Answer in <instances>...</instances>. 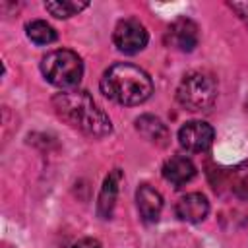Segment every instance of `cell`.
I'll use <instances>...</instances> for the list:
<instances>
[{"mask_svg":"<svg viewBox=\"0 0 248 248\" xmlns=\"http://www.w3.org/2000/svg\"><path fill=\"white\" fill-rule=\"evenodd\" d=\"M54 112L89 138H105L112 132L108 114L85 91H60L52 97Z\"/></svg>","mask_w":248,"mask_h":248,"instance_id":"obj_1","label":"cell"},{"mask_svg":"<svg viewBox=\"0 0 248 248\" xmlns=\"http://www.w3.org/2000/svg\"><path fill=\"white\" fill-rule=\"evenodd\" d=\"M101 91L118 105L134 107L145 103L153 93V81L145 70L128 62H116L103 72Z\"/></svg>","mask_w":248,"mask_h":248,"instance_id":"obj_2","label":"cell"},{"mask_svg":"<svg viewBox=\"0 0 248 248\" xmlns=\"http://www.w3.org/2000/svg\"><path fill=\"white\" fill-rule=\"evenodd\" d=\"M41 72L48 83L60 89H72L81 81L83 62L78 52L70 48H56L41 58Z\"/></svg>","mask_w":248,"mask_h":248,"instance_id":"obj_3","label":"cell"},{"mask_svg":"<svg viewBox=\"0 0 248 248\" xmlns=\"http://www.w3.org/2000/svg\"><path fill=\"white\" fill-rule=\"evenodd\" d=\"M176 99L186 110H209L217 101V83L205 72H190L180 79L176 87Z\"/></svg>","mask_w":248,"mask_h":248,"instance_id":"obj_4","label":"cell"},{"mask_svg":"<svg viewBox=\"0 0 248 248\" xmlns=\"http://www.w3.org/2000/svg\"><path fill=\"white\" fill-rule=\"evenodd\" d=\"M112 41H114V46L124 52V54H138L140 50L145 48L147 41H149V35H147V29L145 25L136 19V17H124L116 23L114 27V33H112Z\"/></svg>","mask_w":248,"mask_h":248,"instance_id":"obj_5","label":"cell"},{"mask_svg":"<svg viewBox=\"0 0 248 248\" xmlns=\"http://www.w3.org/2000/svg\"><path fill=\"white\" fill-rule=\"evenodd\" d=\"M215 130L203 120H190L178 130V143L188 153H203L213 145Z\"/></svg>","mask_w":248,"mask_h":248,"instance_id":"obj_6","label":"cell"},{"mask_svg":"<svg viewBox=\"0 0 248 248\" xmlns=\"http://www.w3.org/2000/svg\"><path fill=\"white\" fill-rule=\"evenodd\" d=\"M165 39L169 46L180 52H192L200 43V29L190 17H178L170 23Z\"/></svg>","mask_w":248,"mask_h":248,"instance_id":"obj_7","label":"cell"},{"mask_svg":"<svg viewBox=\"0 0 248 248\" xmlns=\"http://www.w3.org/2000/svg\"><path fill=\"white\" fill-rule=\"evenodd\" d=\"M174 213L180 221L186 223H202L207 213H209V202L203 194L200 192H190L186 196H182L176 205H174Z\"/></svg>","mask_w":248,"mask_h":248,"instance_id":"obj_8","label":"cell"},{"mask_svg":"<svg viewBox=\"0 0 248 248\" xmlns=\"http://www.w3.org/2000/svg\"><path fill=\"white\" fill-rule=\"evenodd\" d=\"M194 176H196V165L184 155H172L163 165V178L174 188H182Z\"/></svg>","mask_w":248,"mask_h":248,"instance_id":"obj_9","label":"cell"},{"mask_svg":"<svg viewBox=\"0 0 248 248\" xmlns=\"http://www.w3.org/2000/svg\"><path fill=\"white\" fill-rule=\"evenodd\" d=\"M136 205L140 217L145 223H155L163 211V196L149 184H141L136 190Z\"/></svg>","mask_w":248,"mask_h":248,"instance_id":"obj_10","label":"cell"},{"mask_svg":"<svg viewBox=\"0 0 248 248\" xmlns=\"http://www.w3.org/2000/svg\"><path fill=\"white\" fill-rule=\"evenodd\" d=\"M120 180H122V170L120 169H114L105 178V182L101 186V192H99V200H97V213H99L101 219H110L112 217L116 198H118V190H120Z\"/></svg>","mask_w":248,"mask_h":248,"instance_id":"obj_11","label":"cell"},{"mask_svg":"<svg viewBox=\"0 0 248 248\" xmlns=\"http://www.w3.org/2000/svg\"><path fill=\"white\" fill-rule=\"evenodd\" d=\"M136 130L140 132L141 138H145L149 143L153 145H159V147H165L170 140V132L167 128V124L153 116V114H141L136 118Z\"/></svg>","mask_w":248,"mask_h":248,"instance_id":"obj_12","label":"cell"},{"mask_svg":"<svg viewBox=\"0 0 248 248\" xmlns=\"http://www.w3.org/2000/svg\"><path fill=\"white\" fill-rule=\"evenodd\" d=\"M25 33L29 37V41H33L35 45H50L56 41V31L50 23L43 21V19H33L25 25Z\"/></svg>","mask_w":248,"mask_h":248,"instance_id":"obj_13","label":"cell"},{"mask_svg":"<svg viewBox=\"0 0 248 248\" xmlns=\"http://www.w3.org/2000/svg\"><path fill=\"white\" fill-rule=\"evenodd\" d=\"M87 6H89V2H79V0H52V2L45 4L46 12L58 19L72 17V16L79 14L81 10H85Z\"/></svg>","mask_w":248,"mask_h":248,"instance_id":"obj_14","label":"cell"},{"mask_svg":"<svg viewBox=\"0 0 248 248\" xmlns=\"http://www.w3.org/2000/svg\"><path fill=\"white\" fill-rule=\"evenodd\" d=\"M72 248H101V244H99V240H95V238H81V240H78Z\"/></svg>","mask_w":248,"mask_h":248,"instance_id":"obj_15","label":"cell"}]
</instances>
